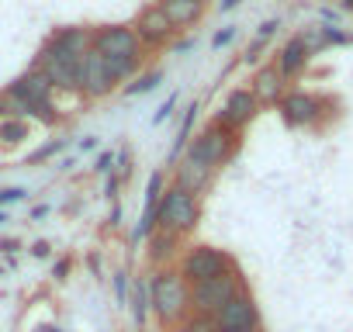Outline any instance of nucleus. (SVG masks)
I'll list each match as a JSON object with an SVG mask.
<instances>
[{
  "label": "nucleus",
  "instance_id": "obj_1",
  "mask_svg": "<svg viewBox=\"0 0 353 332\" xmlns=\"http://www.w3.org/2000/svg\"><path fill=\"white\" fill-rule=\"evenodd\" d=\"M149 308L163 322H181L191 311V284L181 277V270H159L149 280Z\"/></svg>",
  "mask_w": 353,
  "mask_h": 332
},
{
  "label": "nucleus",
  "instance_id": "obj_2",
  "mask_svg": "<svg viewBox=\"0 0 353 332\" xmlns=\"http://www.w3.org/2000/svg\"><path fill=\"white\" fill-rule=\"evenodd\" d=\"M198 218H201V208H198V198L184 187H166L159 205H156V229L170 232L181 239L184 232H194L198 229Z\"/></svg>",
  "mask_w": 353,
  "mask_h": 332
},
{
  "label": "nucleus",
  "instance_id": "obj_3",
  "mask_svg": "<svg viewBox=\"0 0 353 332\" xmlns=\"http://www.w3.org/2000/svg\"><path fill=\"white\" fill-rule=\"evenodd\" d=\"M243 291V277L239 270H225L212 280H201V284H191V311L194 315H205V318H215L236 294Z\"/></svg>",
  "mask_w": 353,
  "mask_h": 332
},
{
  "label": "nucleus",
  "instance_id": "obj_4",
  "mask_svg": "<svg viewBox=\"0 0 353 332\" xmlns=\"http://www.w3.org/2000/svg\"><path fill=\"white\" fill-rule=\"evenodd\" d=\"M14 97H21L25 104H32V118L35 121H42V125H56V111H52V83H49V76L42 73V70H28L25 76H18L11 87H8Z\"/></svg>",
  "mask_w": 353,
  "mask_h": 332
},
{
  "label": "nucleus",
  "instance_id": "obj_5",
  "mask_svg": "<svg viewBox=\"0 0 353 332\" xmlns=\"http://www.w3.org/2000/svg\"><path fill=\"white\" fill-rule=\"evenodd\" d=\"M35 70H42L56 90L80 94V70H83V59H77V56H66V52H63V49H56L52 42H49L42 52H39V59H35Z\"/></svg>",
  "mask_w": 353,
  "mask_h": 332
},
{
  "label": "nucleus",
  "instance_id": "obj_6",
  "mask_svg": "<svg viewBox=\"0 0 353 332\" xmlns=\"http://www.w3.org/2000/svg\"><path fill=\"white\" fill-rule=\"evenodd\" d=\"M236 263L222 253V249H215V246H194V249H188L184 253V260H181V277L188 280V284H201V280H212V277H219V273H225V270H232Z\"/></svg>",
  "mask_w": 353,
  "mask_h": 332
},
{
  "label": "nucleus",
  "instance_id": "obj_7",
  "mask_svg": "<svg viewBox=\"0 0 353 332\" xmlns=\"http://www.w3.org/2000/svg\"><path fill=\"white\" fill-rule=\"evenodd\" d=\"M232 152H236V132H229V128H222V125H208V128L188 145V156H194V159L215 166V170H219V166H222Z\"/></svg>",
  "mask_w": 353,
  "mask_h": 332
},
{
  "label": "nucleus",
  "instance_id": "obj_8",
  "mask_svg": "<svg viewBox=\"0 0 353 332\" xmlns=\"http://www.w3.org/2000/svg\"><path fill=\"white\" fill-rule=\"evenodd\" d=\"M219 332H256L260 329V308L253 301V294L239 291L219 315H215Z\"/></svg>",
  "mask_w": 353,
  "mask_h": 332
},
{
  "label": "nucleus",
  "instance_id": "obj_9",
  "mask_svg": "<svg viewBox=\"0 0 353 332\" xmlns=\"http://www.w3.org/2000/svg\"><path fill=\"white\" fill-rule=\"evenodd\" d=\"M139 35L128 25H108L94 32V49L101 56H125V59H139Z\"/></svg>",
  "mask_w": 353,
  "mask_h": 332
},
{
  "label": "nucleus",
  "instance_id": "obj_10",
  "mask_svg": "<svg viewBox=\"0 0 353 332\" xmlns=\"http://www.w3.org/2000/svg\"><path fill=\"white\" fill-rule=\"evenodd\" d=\"M111 90H114V76L108 73L104 56H101L97 49H90V52L83 56V70H80V94L90 97V101H97V97H104V94H111Z\"/></svg>",
  "mask_w": 353,
  "mask_h": 332
},
{
  "label": "nucleus",
  "instance_id": "obj_11",
  "mask_svg": "<svg viewBox=\"0 0 353 332\" xmlns=\"http://www.w3.org/2000/svg\"><path fill=\"white\" fill-rule=\"evenodd\" d=\"M253 114H256V97H253V90H232V94L225 97V104H222V111H219L215 125H222V128L236 132V128L250 125V121H253Z\"/></svg>",
  "mask_w": 353,
  "mask_h": 332
},
{
  "label": "nucleus",
  "instance_id": "obj_12",
  "mask_svg": "<svg viewBox=\"0 0 353 332\" xmlns=\"http://www.w3.org/2000/svg\"><path fill=\"white\" fill-rule=\"evenodd\" d=\"M132 32H135L139 42H145V45H163V42H170L173 25L166 21V14H163L159 4H156V8H145V11L139 14V21L132 25Z\"/></svg>",
  "mask_w": 353,
  "mask_h": 332
},
{
  "label": "nucleus",
  "instance_id": "obj_13",
  "mask_svg": "<svg viewBox=\"0 0 353 332\" xmlns=\"http://www.w3.org/2000/svg\"><path fill=\"white\" fill-rule=\"evenodd\" d=\"M212 180H215V166H208V163H201V159L184 152L181 166H176V187H184V191H191L198 198Z\"/></svg>",
  "mask_w": 353,
  "mask_h": 332
},
{
  "label": "nucleus",
  "instance_id": "obj_14",
  "mask_svg": "<svg viewBox=\"0 0 353 332\" xmlns=\"http://www.w3.org/2000/svg\"><path fill=\"white\" fill-rule=\"evenodd\" d=\"M281 114H284L288 125H312V121L319 118V101H315L312 94L294 90V94L281 97Z\"/></svg>",
  "mask_w": 353,
  "mask_h": 332
},
{
  "label": "nucleus",
  "instance_id": "obj_15",
  "mask_svg": "<svg viewBox=\"0 0 353 332\" xmlns=\"http://www.w3.org/2000/svg\"><path fill=\"white\" fill-rule=\"evenodd\" d=\"M52 45H56V49H63L66 56L83 59V56L94 49V35H90L87 28H59V32L52 35Z\"/></svg>",
  "mask_w": 353,
  "mask_h": 332
},
{
  "label": "nucleus",
  "instance_id": "obj_16",
  "mask_svg": "<svg viewBox=\"0 0 353 332\" xmlns=\"http://www.w3.org/2000/svg\"><path fill=\"white\" fill-rule=\"evenodd\" d=\"M201 8L198 0H159V11L166 14V21L173 28H184V25H194L201 18Z\"/></svg>",
  "mask_w": 353,
  "mask_h": 332
},
{
  "label": "nucleus",
  "instance_id": "obj_17",
  "mask_svg": "<svg viewBox=\"0 0 353 332\" xmlns=\"http://www.w3.org/2000/svg\"><path fill=\"white\" fill-rule=\"evenodd\" d=\"M281 90H284V76H281L277 66H267V70H260L253 76V97H256V104L260 101H277Z\"/></svg>",
  "mask_w": 353,
  "mask_h": 332
},
{
  "label": "nucleus",
  "instance_id": "obj_18",
  "mask_svg": "<svg viewBox=\"0 0 353 332\" xmlns=\"http://www.w3.org/2000/svg\"><path fill=\"white\" fill-rule=\"evenodd\" d=\"M305 59H308V49H305V42H301V39H291V42L284 45L281 59H277V70H281V76H291V73H298V70L305 66Z\"/></svg>",
  "mask_w": 353,
  "mask_h": 332
},
{
  "label": "nucleus",
  "instance_id": "obj_19",
  "mask_svg": "<svg viewBox=\"0 0 353 332\" xmlns=\"http://www.w3.org/2000/svg\"><path fill=\"white\" fill-rule=\"evenodd\" d=\"M173 253H176V236L156 229V232L149 236V260H152V263H166V260H173Z\"/></svg>",
  "mask_w": 353,
  "mask_h": 332
},
{
  "label": "nucleus",
  "instance_id": "obj_20",
  "mask_svg": "<svg viewBox=\"0 0 353 332\" xmlns=\"http://www.w3.org/2000/svg\"><path fill=\"white\" fill-rule=\"evenodd\" d=\"M0 121H32V104H25L11 90L0 94Z\"/></svg>",
  "mask_w": 353,
  "mask_h": 332
},
{
  "label": "nucleus",
  "instance_id": "obj_21",
  "mask_svg": "<svg viewBox=\"0 0 353 332\" xmlns=\"http://www.w3.org/2000/svg\"><path fill=\"white\" fill-rule=\"evenodd\" d=\"M145 315H149V280L139 277L135 287H132V318H135V325H142Z\"/></svg>",
  "mask_w": 353,
  "mask_h": 332
},
{
  "label": "nucleus",
  "instance_id": "obj_22",
  "mask_svg": "<svg viewBox=\"0 0 353 332\" xmlns=\"http://www.w3.org/2000/svg\"><path fill=\"white\" fill-rule=\"evenodd\" d=\"M104 66H108V73L114 76V83H121V80H128V76L135 73L139 59H125V56H104Z\"/></svg>",
  "mask_w": 353,
  "mask_h": 332
},
{
  "label": "nucleus",
  "instance_id": "obj_23",
  "mask_svg": "<svg viewBox=\"0 0 353 332\" xmlns=\"http://www.w3.org/2000/svg\"><path fill=\"white\" fill-rule=\"evenodd\" d=\"M28 138V121H0V142L4 145H18Z\"/></svg>",
  "mask_w": 353,
  "mask_h": 332
},
{
  "label": "nucleus",
  "instance_id": "obj_24",
  "mask_svg": "<svg viewBox=\"0 0 353 332\" xmlns=\"http://www.w3.org/2000/svg\"><path fill=\"white\" fill-rule=\"evenodd\" d=\"M194 118H198V104H191V107H188L184 125H181V132H176V142H173V156H170V159H176V156L184 152V145H188V138H191V128H194Z\"/></svg>",
  "mask_w": 353,
  "mask_h": 332
},
{
  "label": "nucleus",
  "instance_id": "obj_25",
  "mask_svg": "<svg viewBox=\"0 0 353 332\" xmlns=\"http://www.w3.org/2000/svg\"><path fill=\"white\" fill-rule=\"evenodd\" d=\"M159 80H163L159 73H145V76H139L135 83H128V87H125V94H128V97H139V94H149V90H156V87H159Z\"/></svg>",
  "mask_w": 353,
  "mask_h": 332
},
{
  "label": "nucleus",
  "instance_id": "obj_26",
  "mask_svg": "<svg viewBox=\"0 0 353 332\" xmlns=\"http://www.w3.org/2000/svg\"><path fill=\"white\" fill-rule=\"evenodd\" d=\"M159 198H163V174H152L145 184V208H156Z\"/></svg>",
  "mask_w": 353,
  "mask_h": 332
},
{
  "label": "nucleus",
  "instance_id": "obj_27",
  "mask_svg": "<svg viewBox=\"0 0 353 332\" xmlns=\"http://www.w3.org/2000/svg\"><path fill=\"white\" fill-rule=\"evenodd\" d=\"M184 329H188V332H219L215 318H205V315H194V318H188V322H184Z\"/></svg>",
  "mask_w": 353,
  "mask_h": 332
},
{
  "label": "nucleus",
  "instance_id": "obj_28",
  "mask_svg": "<svg viewBox=\"0 0 353 332\" xmlns=\"http://www.w3.org/2000/svg\"><path fill=\"white\" fill-rule=\"evenodd\" d=\"M63 145H66V138H52L49 145H42V149H39V152L32 156V163H42V159H49V156H52V152H59Z\"/></svg>",
  "mask_w": 353,
  "mask_h": 332
},
{
  "label": "nucleus",
  "instance_id": "obj_29",
  "mask_svg": "<svg viewBox=\"0 0 353 332\" xmlns=\"http://www.w3.org/2000/svg\"><path fill=\"white\" fill-rule=\"evenodd\" d=\"M25 198H28L25 187H4L0 191V205H14V201H25Z\"/></svg>",
  "mask_w": 353,
  "mask_h": 332
},
{
  "label": "nucleus",
  "instance_id": "obj_30",
  "mask_svg": "<svg viewBox=\"0 0 353 332\" xmlns=\"http://www.w3.org/2000/svg\"><path fill=\"white\" fill-rule=\"evenodd\" d=\"M173 107H176V94H170V97H166V104H163V107L156 111V118H152V121H156V125H163V121H166V118L173 114Z\"/></svg>",
  "mask_w": 353,
  "mask_h": 332
},
{
  "label": "nucleus",
  "instance_id": "obj_31",
  "mask_svg": "<svg viewBox=\"0 0 353 332\" xmlns=\"http://www.w3.org/2000/svg\"><path fill=\"white\" fill-rule=\"evenodd\" d=\"M232 39H236V28H222V32H215L212 45H215V49H222V45H229Z\"/></svg>",
  "mask_w": 353,
  "mask_h": 332
},
{
  "label": "nucleus",
  "instance_id": "obj_32",
  "mask_svg": "<svg viewBox=\"0 0 353 332\" xmlns=\"http://www.w3.org/2000/svg\"><path fill=\"white\" fill-rule=\"evenodd\" d=\"M114 287H118V304L128 301V284H125V273H114Z\"/></svg>",
  "mask_w": 353,
  "mask_h": 332
},
{
  "label": "nucleus",
  "instance_id": "obj_33",
  "mask_svg": "<svg viewBox=\"0 0 353 332\" xmlns=\"http://www.w3.org/2000/svg\"><path fill=\"white\" fill-rule=\"evenodd\" d=\"M111 166H114V156H111V152H104V156L97 159V166H94V170H97V174H108Z\"/></svg>",
  "mask_w": 353,
  "mask_h": 332
},
{
  "label": "nucleus",
  "instance_id": "obj_34",
  "mask_svg": "<svg viewBox=\"0 0 353 332\" xmlns=\"http://www.w3.org/2000/svg\"><path fill=\"white\" fill-rule=\"evenodd\" d=\"M277 28H281L277 21H267V25H260V42H267V39H270V35H274Z\"/></svg>",
  "mask_w": 353,
  "mask_h": 332
},
{
  "label": "nucleus",
  "instance_id": "obj_35",
  "mask_svg": "<svg viewBox=\"0 0 353 332\" xmlns=\"http://www.w3.org/2000/svg\"><path fill=\"white\" fill-rule=\"evenodd\" d=\"M49 249H52L49 242H35V246H32V256H49Z\"/></svg>",
  "mask_w": 353,
  "mask_h": 332
},
{
  "label": "nucleus",
  "instance_id": "obj_36",
  "mask_svg": "<svg viewBox=\"0 0 353 332\" xmlns=\"http://www.w3.org/2000/svg\"><path fill=\"white\" fill-rule=\"evenodd\" d=\"M90 149H97V138H80V152H90Z\"/></svg>",
  "mask_w": 353,
  "mask_h": 332
},
{
  "label": "nucleus",
  "instance_id": "obj_37",
  "mask_svg": "<svg viewBox=\"0 0 353 332\" xmlns=\"http://www.w3.org/2000/svg\"><path fill=\"white\" fill-rule=\"evenodd\" d=\"M0 249H4V253H18V242L14 239H4V242H0Z\"/></svg>",
  "mask_w": 353,
  "mask_h": 332
},
{
  "label": "nucleus",
  "instance_id": "obj_38",
  "mask_svg": "<svg viewBox=\"0 0 353 332\" xmlns=\"http://www.w3.org/2000/svg\"><path fill=\"white\" fill-rule=\"evenodd\" d=\"M232 8H239V0H219V11H232Z\"/></svg>",
  "mask_w": 353,
  "mask_h": 332
},
{
  "label": "nucleus",
  "instance_id": "obj_39",
  "mask_svg": "<svg viewBox=\"0 0 353 332\" xmlns=\"http://www.w3.org/2000/svg\"><path fill=\"white\" fill-rule=\"evenodd\" d=\"M66 273H70V263L59 260V263H56V277H66Z\"/></svg>",
  "mask_w": 353,
  "mask_h": 332
},
{
  "label": "nucleus",
  "instance_id": "obj_40",
  "mask_svg": "<svg viewBox=\"0 0 353 332\" xmlns=\"http://www.w3.org/2000/svg\"><path fill=\"white\" fill-rule=\"evenodd\" d=\"M46 215H49V205H39V208L32 211V218H46Z\"/></svg>",
  "mask_w": 353,
  "mask_h": 332
},
{
  "label": "nucleus",
  "instance_id": "obj_41",
  "mask_svg": "<svg viewBox=\"0 0 353 332\" xmlns=\"http://www.w3.org/2000/svg\"><path fill=\"white\" fill-rule=\"evenodd\" d=\"M4 222H8V215H4V211H0V225H4Z\"/></svg>",
  "mask_w": 353,
  "mask_h": 332
},
{
  "label": "nucleus",
  "instance_id": "obj_42",
  "mask_svg": "<svg viewBox=\"0 0 353 332\" xmlns=\"http://www.w3.org/2000/svg\"><path fill=\"white\" fill-rule=\"evenodd\" d=\"M346 8H350V11H353V0H346Z\"/></svg>",
  "mask_w": 353,
  "mask_h": 332
},
{
  "label": "nucleus",
  "instance_id": "obj_43",
  "mask_svg": "<svg viewBox=\"0 0 353 332\" xmlns=\"http://www.w3.org/2000/svg\"><path fill=\"white\" fill-rule=\"evenodd\" d=\"M46 332H63V329H46Z\"/></svg>",
  "mask_w": 353,
  "mask_h": 332
},
{
  "label": "nucleus",
  "instance_id": "obj_44",
  "mask_svg": "<svg viewBox=\"0 0 353 332\" xmlns=\"http://www.w3.org/2000/svg\"><path fill=\"white\" fill-rule=\"evenodd\" d=\"M0 277H4V267H0Z\"/></svg>",
  "mask_w": 353,
  "mask_h": 332
},
{
  "label": "nucleus",
  "instance_id": "obj_45",
  "mask_svg": "<svg viewBox=\"0 0 353 332\" xmlns=\"http://www.w3.org/2000/svg\"><path fill=\"white\" fill-rule=\"evenodd\" d=\"M198 4H205V0H198Z\"/></svg>",
  "mask_w": 353,
  "mask_h": 332
}]
</instances>
